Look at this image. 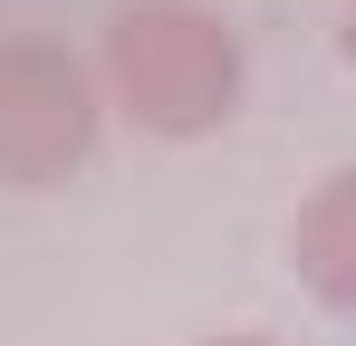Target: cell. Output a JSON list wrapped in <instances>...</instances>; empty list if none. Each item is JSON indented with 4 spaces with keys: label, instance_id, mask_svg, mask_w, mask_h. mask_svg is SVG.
I'll use <instances>...</instances> for the list:
<instances>
[{
    "label": "cell",
    "instance_id": "obj_4",
    "mask_svg": "<svg viewBox=\"0 0 356 346\" xmlns=\"http://www.w3.org/2000/svg\"><path fill=\"white\" fill-rule=\"evenodd\" d=\"M327 10H337V49L356 58V0H327Z\"/></svg>",
    "mask_w": 356,
    "mask_h": 346
},
{
    "label": "cell",
    "instance_id": "obj_1",
    "mask_svg": "<svg viewBox=\"0 0 356 346\" xmlns=\"http://www.w3.org/2000/svg\"><path fill=\"white\" fill-rule=\"evenodd\" d=\"M97 87L106 106H125L145 135H222L241 115V29L212 0H116L106 19V58H97Z\"/></svg>",
    "mask_w": 356,
    "mask_h": 346
},
{
    "label": "cell",
    "instance_id": "obj_2",
    "mask_svg": "<svg viewBox=\"0 0 356 346\" xmlns=\"http://www.w3.org/2000/svg\"><path fill=\"white\" fill-rule=\"evenodd\" d=\"M106 87L87 58L58 39H0V183L10 192H49L97 154Z\"/></svg>",
    "mask_w": 356,
    "mask_h": 346
},
{
    "label": "cell",
    "instance_id": "obj_5",
    "mask_svg": "<svg viewBox=\"0 0 356 346\" xmlns=\"http://www.w3.org/2000/svg\"><path fill=\"white\" fill-rule=\"evenodd\" d=\"M202 346H280V337H202Z\"/></svg>",
    "mask_w": 356,
    "mask_h": 346
},
{
    "label": "cell",
    "instance_id": "obj_3",
    "mask_svg": "<svg viewBox=\"0 0 356 346\" xmlns=\"http://www.w3.org/2000/svg\"><path fill=\"white\" fill-rule=\"evenodd\" d=\"M289 270L308 279V298H327L337 318H356V164H337L289 212Z\"/></svg>",
    "mask_w": 356,
    "mask_h": 346
}]
</instances>
